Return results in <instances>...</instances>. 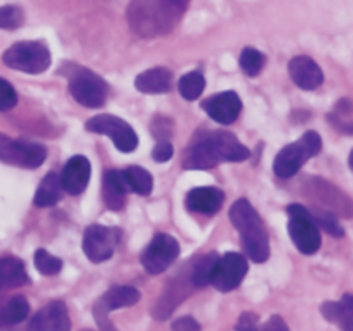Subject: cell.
Instances as JSON below:
<instances>
[{"instance_id":"6da1fadb","label":"cell","mask_w":353,"mask_h":331,"mask_svg":"<svg viewBox=\"0 0 353 331\" xmlns=\"http://www.w3.org/2000/svg\"><path fill=\"white\" fill-rule=\"evenodd\" d=\"M188 6L190 0H130L128 23L138 37H162L178 26Z\"/></svg>"},{"instance_id":"7a4b0ae2","label":"cell","mask_w":353,"mask_h":331,"mask_svg":"<svg viewBox=\"0 0 353 331\" xmlns=\"http://www.w3.org/2000/svg\"><path fill=\"white\" fill-rule=\"evenodd\" d=\"M250 157V150L230 131H214L193 141L185 152L183 168L188 171L210 169L221 162H241Z\"/></svg>"},{"instance_id":"3957f363","label":"cell","mask_w":353,"mask_h":331,"mask_svg":"<svg viewBox=\"0 0 353 331\" xmlns=\"http://www.w3.org/2000/svg\"><path fill=\"white\" fill-rule=\"evenodd\" d=\"M230 219L234 224L241 238V247L245 254L257 264L269 259V237L264 223L257 210L247 199H240L231 205Z\"/></svg>"},{"instance_id":"277c9868","label":"cell","mask_w":353,"mask_h":331,"mask_svg":"<svg viewBox=\"0 0 353 331\" xmlns=\"http://www.w3.org/2000/svg\"><path fill=\"white\" fill-rule=\"evenodd\" d=\"M321 148H323V138L317 131L303 133L300 140H296L295 143L286 145L276 155L274 166H272L276 176L285 179L295 176L307 161H310V159L319 154Z\"/></svg>"},{"instance_id":"5b68a950","label":"cell","mask_w":353,"mask_h":331,"mask_svg":"<svg viewBox=\"0 0 353 331\" xmlns=\"http://www.w3.org/2000/svg\"><path fill=\"white\" fill-rule=\"evenodd\" d=\"M7 68L26 74H40L50 68L52 55L43 41H17L2 55Z\"/></svg>"},{"instance_id":"8992f818","label":"cell","mask_w":353,"mask_h":331,"mask_svg":"<svg viewBox=\"0 0 353 331\" xmlns=\"http://www.w3.org/2000/svg\"><path fill=\"white\" fill-rule=\"evenodd\" d=\"M68 78L72 99L83 107L99 109L105 103L109 86L103 81L102 76L86 68H74L71 72H68Z\"/></svg>"},{"instance_id":"52a82bcc","label":"cell","mask_w":353,"mask_h":331,"mask_svg":"<svg viewBox=\"0 0 353 331\" xmlns=\"http://www.w3.org/2000/svg\"><path fill=\"white\" fill-rule=\"evenodd\" d=\"M286 212H288V233L295 247L305 255L316 254L321 248V233L309 209L300 203H292Z\"/></svg>"},{"instance_id":"ba28073f","label":"cell","mask_w":353,"mask_h":331,"mask_svg":"<svg viewBox=\"0 0 353 331\" xmlns=\"http://www.w3.org/2000/svg\"><path fill=\"white\" fill-rule=\"evenodd\" d=\"M305 193L314 199V202H317L316 207L330 210L334 216L347 217V219L353 217V200L333 183L323 178H309L305 179Z\"/></svg>"},{"instance_id":"9c48e42d","label":"cell","mask_w":353,"mask_h":331,"mask_svg":"<svg viewBox=\"0 0 353 331\" xmlns=\"http://www.w3.org/2000/svg\"><path fill=\"white\" fill-rule=\"evenodd\" d=\"M47 159V148L40 143L16 140L0 133V162L23 169H34Z\"/></svg>"},{"instance_id":"30bf717a","label":"cell","mask_w":353,"mask_h":331,"mask_svg":"<svg viewBox=\"0 0 353 331\" xmlns=\"http://www.w3.org/2000/svg\"><path fill=\"white\" fill-rule=\"evenodd\" d=\"M86 130L90 133L107 134L114 141L117 150L121 152H133L138 147V134L134 133L133 128L121 117L112 116V114H99L92 117L86 123Z\"/></svg>"},{"instance_id":"8fae6325","label":"cell","mask_w":353,"mask_h":331,"mask_svg":"<svg viewBox=\"0 0 353 331\" xmlns=\"http://www.w3.org/2000/svg\"><path fill=\"white\" fill-rule=\"evenodd\" d=\"M179 255V243L168 233H157L140 255L141 265L150 274H161Z\"/></svg>"},{"instance_id":"7c38bea8","label":"cell","mask_w":353,"mask_h":331,"mask_svg":"<svg viewBox=\"0 0 353 331\" xmlns=\"http://www.w3.org/2000/svg\"><path fill=\"white\" fill-rule=\"evenodd\" d=\"M121 233L117 228L100 226L92 224L86 228L85 237H83V252L88 257V261L100 264L112 257L117 243H119Z\"/></svg>"},{"instance_id":"4fadbf2b","label":"cell","mask_w":353,"mask_h":331,"mask_svg":"<svg viewBox=\"0 0 353 331\" xmlns=\"http://www.w3.org/2000/svg\"><path fill=\"white\" fill-rule=\"evenodd\" d=\"M140 300V292L133 286H112V288L107 290L97 303L93 305V316H95L97 323L102 328L103 331H117L116 328L110 324L109 321V312L117 309H123V307H131Z\"/></svg>"},{"instance_id":"5bb4252c","label":"cell","mask_w":353,"mask_h":331,"mask_svg":"<svg viewBox=\"0 0 353 331\" xmlns=\"http://www.w3.org/2000/svg\"><path fill=\"white\" fill-rule=\"evenodd\" d=\"M247 272V259L236 252H228L223 257L217 259L212 276H210V285L223 293L231 292L241 285Z\"/></svg>"},{"instance_id":"9a60e30c","label":"cell","mask_w":353,"mask_h":331,"mask_svg":"<svg viewBox=\"0 0 353 331\" xmlns=\"http://www.w3.org/2000/svg\"><path fill=\"white\" fill-rule=\"evenodd\" d=\"M28 331H71V319L65 303L54 300L41 307L28 324Z\"/></svg>"},{"instance_id":"2e32d148","label":"cell","mask_w":353,"mask_h":331,"mask_svg":"<svg viewBox=\"0 0 353 331\" xmlns=\"http://www.w3.org/2000/svg\"><path fill=\"white\" fill-rule=\"evenodd\" d=\"M202 109L219 124H231L241 112V100L236 92H223L202 102Z\"/></svg>"},{"instance_id":"e0dca14e","label":"cell","mask_w":353,"mask_h":331,"mask_svg":"<svg viewBox=\"0 0 353 331\" xmlns=\"http://www.w3.org/2000/svg\"><path fill=\"white\" fill-rule=\"evenodd\" d=\"M288 71L293 83L299 88L307 90V92L317 90L324 81L323 69L309 55H296V57H293L288 64Z\"/></svg>"},{"instance_id":"ac0fdd59","label":"cell","mask_w":353,"mask_h":331,"mask_svg":"<svg viewBox=\"0 0 353 331\" xmlns=\"http://www.w3.org/2000/svg\"><path fill=\"white\" fill-rule=\"evenodd\" d=\"M90 174H92V166L85 155H74L65 162L61 174L62 190H65L71 195H79L85 192L88 186Z\"/></svg>"},{"instance_id":"d6986e66","label":"cell","mask_w":353,"mask_h":331,"mask_svg":"<svg viewBox=\"0 0 353 331\" xmlns=\"http://www.w3.org/2000/svg\"><path fill=\"white\" fill-rule=\"evenodd\" d=\"M186 209L196 214H216L224 203V192L216 186H200L193 188L186 195Z\"/></svg>"},{"instance_id":"ffe728a7","label":"cell","mask_w":353,"mask_h":331,"mask_svg":"<svg viewBox=\"0 0 353 331\" xmlns=\"http://www.w3.org/2000/svg\"><path fill=\"white\" fill-rule=\"evenodd\" d=\"M130 192L126 181H124L123 171H116V169H109L103 172L102 179V197L103 203L109 207L110 210L117 212L126 203V193Z\"/></svg>"},{"instance_id":"44dd1931","label":"cell","mask_w":353,"mask_h":331,"mask_svg":"<svg viewBox=\"0 0 353 331\" xmlns=\"http://www.w3.org/2000/svg\"><path fill=\"white\" fill-rule=\"evenodd\" d=\"M321 314L326 321L338 324L340 331H353V293H345L338 302H324Z\"/></svg>"},{"instance_id":"7402d4cb","label":"cell","mask_w":353,"mask_h":331,"mask_svg":"<svg viewBox=\"0 0 353 331\" xmlns=\"http://www.w3.org/2000/svg\"><path fill=\"white\" fill-rule=\"evenodd\" d=\"M134 86L141 93H168L172 88V72L168 68L147 69L137 76Z\"/></svg>"},{"instance_id":"603a6c76","label":"cell","mask_w":353,"mask_h":331,"mask_svg":"<svg viewBox=\"0 0 353 331\" xmlns=\"http://www.w3.org/2000/svg\"><path fill=\"white\" fill-rule=\"evenodd\" d=\"M30 283L24 262L17 257L0 259V290L17 288Z\"/></svg>"},{"instance_id":"cb8c5ba5","label":"cell","mask_w":353,"mask_h":331,"mask_svg":"<svg viewBox=\"0 0 353 331\" xmlns=\"http://www.w3.org/2000/svg\"><path fill=\"white\" fill-rule=\"evenodd\" d=\"M190 295L188 285L183 283V279H174L171 283V286L168 288V292L161 297V300L157 302V305L154 307V317L155 319H168L172 314V310L179 305L183 299Z\"/></svg>"},{"instance_id":"d4e9b609","label":"cell","mask_w":353,"mask_h":331,"mask_svg":"<svg viewBox=\"0 0 353 331\" xmlns=\"http://www.w3.org/2000/svg\"><path fill=\"white\" fill-rule=\"evenodd\" d=\"M61 176L55 174V172H48L37 188L33 202L37 207H52L61 200Z\"/></svg>"},{"instance_id":"484cf974","label":"cell","mask_w":353,"mask_h":331,"mask_svg":"<svg viewBox=\"0 0 353 331\" xmlns=\"http://www.w3.org/2000/svg\"><path fill=\"white\" fill-rule=\"evenodd\" d=\"M124 181H126L130 192L138 193V195H150L154 188V178L147 169L140 166H130L123 171Z\"/></svg>"},{"instance_id":"4316f807","label":"cell","mask_w":353,"mask_h":331,"mask_svg":"<svg viewBox=\"0 0 353 331\" xmlns=\"http://www.w3.org/2000/svg\"><path fill=\"white\" fill-rule=\"evenodd\" d=\"M219 255L216 252H209L205 255H200L192 265L190 271V279H192L195 288H203V286L210 285V276H212L214 265H216Z\"/></svg>"},{"instance_id":"83f0119b","label":"cell","mask_w":353,"mask_h":331,"mask_svg":"<svg viewBox=\"0 0 353 331\" xmlns=\"http://www.w3.org/2000/svg\"><path fill=\"white\" fill-rule=\"evenodd\" d=\"M30 314V303L23 295H16L2 307L0 310V321L3 324H17L24 321Z\"/></svg>"},{"instance_id":"f1b7e54d","label":"cell","mask_w":353,"mask_h":331,"mask_svg":"<svg viewBox=\"0 0 353 331\" xmlns=\"http://www.w3.org/2000/svg\"><path fill=\"white\" fill-rule=\"evenodd\" d=\"M178 90L181 93L183 99L186 100H196L205 90V78L200 71H192L186 72L185 76H181L178 81Z\"/></svg>"},{"instance_id":"f546056e","label":"cell","mask_w":353,"mask_h":331,"mask_svg":"<svg viewBox=\"0 0 353 331\" xmlns=\"http://www.w3.org/2000/svg\"><path fill=\"white\" fill-rule=\"evenodd\" d=\"M265 66V55L257 48L247 47L241 50L240 54V68L247 76L254 78V76L261 74V71Z\"/></svg>"},{"instance_id":"4dcf8cb0","label":"cell","mask_w":353,"mask_h":331,"mask_svg":"<svg viewBox=\"0 0 353 331\" xmlns=\"http://www.w3.org/2000/svg\"><path fill=\"white\" fill-rule=\"evenodd\" d=\"M309 212L310 216H312V219L316 221L317 228H323V230L326 231V233H330L331 237L341 238L345 234L343 226L338 223V216L331 214L330 210H324L321 209V207H314Z\"/></svg>"},{"instance_id":"1f68e13d","label":"cell","mask_w":353,"mask_h":331,"mask_svg":"<svg viewBox=\"0 0 353 331\" xmlns=\"http://www.w3.org/2000/svg\"><path fill=\"white\" fill-rule=\"evenodd\" d=\"M34 265H37L38 272H41V274L54 276L61 272L62 261L59 257H55V255L48 254L45 248H38L34 252Z\"/></svg>"},{"instance_id":"d6a6232c","label":"cell","mask_w":353,"mask_h":331,"mask_svg":"<svg viewBox=\"0 0 353 331\" xmlns=\"http://www.w3.org/2000/svg\"><path fill=\"white\" fill-rule=\"evenodd\" d=\"M24 23V10L19 6H0V30H17Z\"/></svg>"},{"instance_id":"836d02e7","label":"cell","mask_w":353,"mask_h":331,"mask_svg":"<svg viewBox=\"0 0 353 331\" xmlns=\"http://www.w3.org/2000/svg\"><path fill=\"white\" fill-rule=\"evenodd\" d=\"M17 103V93L9 81L0 78V112L10 110Z\"/></svg>"},{"instance_id":"e575fe53","label":"cell","mask_w":353,"mask_h":331,"mask_svg":"<svg viewBox=\"0 0 353 331\" xmlns=\"http://www.w3.org/2000/svg\"><path fill=\"white\" fill-rule=\"evenodd\" d=\"M172 155H174V148L168 140L159 141L154 147V152H152V157H154L155 162H168L171 161Z\"/></svg>"},{"instance_id":"d590c367","label":"cell","mask_w":353,"mask_h":331,"mask_svg":"<svg viewBox=\"0 0 353 331\" xmlns=\"http://www.w3.org/2000/svg\"><path fill=\"white\" fill-rule=\"evenodd\" d=\"M259 328V316L255 312H243L238 319L234 330L236 331H257Z\"/></svg>"},{"instance_id":"8d00e7d4","label":"cell","mask_w":353,"mask_h":331,"mask_svg":"<svg viewBox=\"0 0 353 331\" xmlns=\"http://www.w3.org/2000/svg\"><path fill=\"white\" fill-rule=\"evenodd\" d=\"M202 326L199 324V321L192 316H183L172 323V331H200Z\"/></svg>"},{"instance_id":"74e56055","label":"cell","mask_w":353,"mask_h":331,"mask_svg":"<svg viewBox=\"0 0 353 331\" xmlns=\"http://www.w3.org/2000/svg\"><path fill=\"white\" fill-rule=\"evenodd\" d=\"M257 331H290V328L281 316H271Z\"/></svg>"},{"instance_id":"f35d334b","label":"cell","mask_w":353,"mask_h":331,"mask_svg":"<svg viewBox=\"0 0 353 331\" xmlns=\"http://www.w3.org/2000/svg\"><path fill=\"white\" fill-rule=\"evenodd\" d=\"M330 121L333 123V126L336 128L338 131L347 134H353V121H347L343 116H338V114H331Z\"/></svg>"},{"instance_id":"ab89813d","label":"cell","mask_w":353,"mask_h":331,"mask_svg":"<svg viewBox=\"0 0 353 331\" xmlns=\"http://www.w3.org/2000/svg\"><path fill=\"white\" fill-rule=\"evenodd\" d=\"M348 166H350V169H352V172H353V148H352V152H350V157H348Z\"/></svg>"},{"instance_id":"60d3db41","label":"cell","mask_w":353,"mask_h":331,"mask_svg":"<svg viewBox=\"0 0 353 331\" xmlns=\"http://www.w3.org/2000/svg\"><path fill=\"white\" fill-rule=\"evenodd\" d=\"M81 331H92V330H81Z\"/></svg>"}]
</instances>
